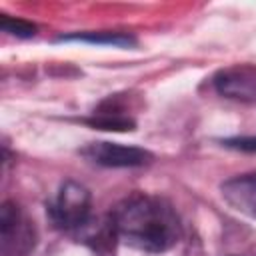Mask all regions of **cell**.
<instances>
[{"label": "cell", "instance_id": "3", "mask_svg": "<svg viewBox=\"0 0 256 256\" xmlns=\"http://www.w3.org/2000/svg\"><path fill=\"white\" fill-rule=\"evenodd\" d=\"M0 242L4 256H26L36 242V232L28 216L14 202H4L0 210Z\"/></svg>", "mask_w": 256, "mask_h": 256}, {"label": "cell", "instance_id": "7", "mask_svg": "<svg viewBox=\"0 0 256 256\" xmlns=\"http://www.w3.org/2000/svg\"><path fill=\"white\" fill-rule=\"evenodd\" d=\"M78 40H86V42H96V44H114V46H126L132 40L124 34H86V36H76Z\"/></svg>", "mask_w": 256, "mask_h": 256}, {"label": "cell", "instance_id": "2", "mask_svg": "<svg viewBox=\"0 0 256 256\" xmlns=\"http://www.w3.org/2000/svg\"><path fill=\"white\" fill-rule=\"evenodd\" d=\"M90 214V192L78 182H64L48 202V218L60 230H74L86 224Z\"/></svg>", "mask_w": 256, "mask_h": 256}, {"label": "cell", "instance_id": "4", "mask_svg": "<svg viewBox=\"0 0 256 256\" xmlns=\"http://www.w3.org/2000/svg\"><path fill=\"white\" fill-rule=\"evenodd\" d=\"M214 88L218 94L244 104H256V66L234 64L220 70L214 76Z\"/></svg>", "mask_w": 256, "mask_h": 256}, {"label": "cell", "instance_id": "5", "mask_svg": "<svg viewBox=\"0 0 256 256\" xmlns=\"http://www.w3.org/2000/svg\"><path fill=\"white\" fill-rule=\"evenodd\" d=\"M84 154L102 166H112V168H126V166H142L148 164L152 154L136 148V146H122V144H112V142H94L88 148H84Z\"/></svg>", "mask_w": 256, "mask_h": 256}, {"label": "cell", "instance_id": "1", "mask_svg": "<svg viewBox=\"0 0 256 256\" xmlns=\"http://www.w3.org/2000/svg\"><path fill=\"white\" fill-rule=\"evenodd\" d=\"M112 230L126 244L144 252H164L180 240V220L174 208L148 194L122 200L112 214Z\"/></svg>", "mask_w": 256, "mask_h": 256}, {"label": "cell", "instance_id": "6", "mask_svg": "<svg viewBox=\"0 0 256 256\" xmlns=\"http://www.w3.org/2000/svg\"><path fill=\"white\" fill-rule=\"evenodd\" d=\"M222 196L234 210L256 218V172L226 180L222 184Z\"/></svg>", "mask_w": 256, "mask_h": 256}, {"label": "cell", "instance_id": "8", "mask_svg": "<svg viewBox=\"0 0 256 256\" xmlns=\"http://www.w3.org/2000/svg\"><path fill=\"white\" fill-rule=\"evenodd\" d=\"M2 28H4L6 32H10V34L22 36V38L32 36L34 30H36L32 24H28V22H24V20H14V18H8V16L2 18Z\"/></svg>", "mask_w": 256, "mask_h": 256}, {"label": "cell", "instance_id": "9", "mask_svg": "<svg viewBox=\"0 0 256 256\" xmlns=\"http://www.w3.org/2000/svg\"><path fill=\"white\" fill-rule=\"evenodd\" d=\"M226 146L238 148V150L256 152V138H232V140H226Z\"/></svg>", "mask_w": 256, "mask_h": 256}]
</instances>
